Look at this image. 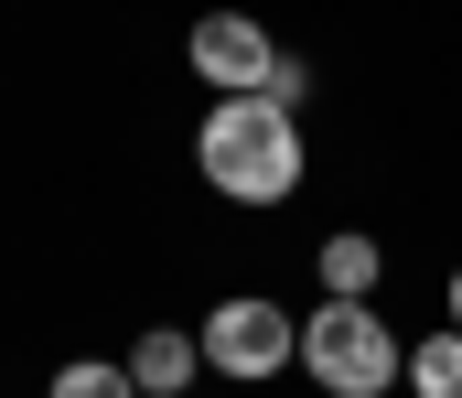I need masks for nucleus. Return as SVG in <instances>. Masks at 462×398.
<instances>
[{"label":"nucleus","instance_id":"obj_2","mask_svg":"<svg viewBox=\"0 0 462 398\" xmlns=\"http://www.w3.org/2000/svg\"><path fill=\"white\" fill-rule=\"evenodd\" d=\"M301 377L323 398H376V388L409 377V356H398V334H387L376 301H323V312L301 323Z\"/></svg>","mask_w":462,"mask_h":398},{"label":"nucleus","instance_id":"obj_8","mask_svg":"<svg viewBox=\"0 0 462 398\" xmlns=\"http://www.w3.org/2000/svg\"><path fill=\"white\" fill-rule=\"evenodd\" d=\"M54 398H140V377H129V366H108V356H76V366L54 377Z\"/></svg>","mask_w":462,"mask_h":398},{"label":"nucleus","instance_id":"obj_7","mask_svg":"<svg viewBox=\"0 0 462 398\" xmlns=\"http://www.w3.org/2000/svg\"><path fill=\"white\" fill-rule=\"evenodd\" d=\"M409 388H420V398H462V334H452V323L409 356Z\"/></svg>","mask_w":462,"mask_h":398},{"label":"nucleus","instance_id":"obj_6","mask_svg":"<svg viewBox=\"0 0 462 398\" xmlns=\"http://www.w3.org/2000/svg\"><path fill=\"white\" fill-rule=\"evenodd\" d=\"M376 280H387V248L376 237H323V291L334 301H365Z\"/></svg>","mask_w":462,"mask_h":398},{"label":"nucleus","instance_id":"obj_4","mask_svg":"<svg viewBox=\"0 0 462 398\" xmlns=\"http://www.w3.org/2000/svg\"><path fill=\"white\" fill-rule=\"evenodd\" d=\"M291 356H301V323H291L280 301L236 291V301L205 312V366H216V377H280Z\"/></svg>","mask_w":462,"mask_h":398},{"label":"nucleus","instance_id":"obj_3","mask_svg":"<svg viewBox=\"0 0 462 398\" xmlns=\"http://www.w3.org/2000/svg\"><path fill=\"white\" fill-rule=\"evenodd\" d=\"M183 54H194V76H205V87H226V97H280V108H301V87H312V76H301V65H291L247 11H205Z\"/></svg>","mask_w":462,"mask_h":398},{"label":"nucleus","instance_id":"obj_1","mask_svg":"<svg viewBox=\"0 0 462 398\" xmlns=\"http://www.w3.org/2000/svg\"><path fill=\"white\" fill-rule=\"evenodd\" d=\"M194 162H205V183L236 194V205H291L312 151H301V119L280 97H216L205 130H194Z\"/></svg>","mask_w":462,"mask_h":398},{"label":"nucleus","instance_id":"obj_9","mask_svg":"<svg viewBox=\"0 0 462 398\" xmlns=\"http://www.w3.org/2000/svg\"><path fill=\"white\" fill-rule=\"evenodd\" d=\"M452 334H462V269H452Z\"/></svg>","mask_w":462,"mask_h":398},{"label":"nucleus","instance_id":"obj_5","mask_svg":"<svg viewBox=\"0 0 462 398\" xmlns=\"http://www.w3.org/2000/svg\"><path fill=\"white\" fill-rule=\"evenodd\" d=\"M194 356H205V345H194V334H172V323H162V334H140V345H129V377H140V398H183Z\"/></svg>","mask_w":462,"mask_h":398}]
</instances>
